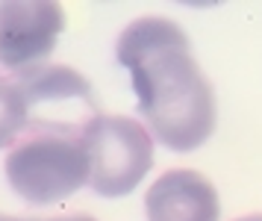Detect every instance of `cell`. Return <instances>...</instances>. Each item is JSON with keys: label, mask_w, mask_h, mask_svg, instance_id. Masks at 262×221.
<instances>
[{"label": "cell", "mask_w": 262, "mask_h": 221, "mask_svg": "<svg viewBox=\"0 0 262 221\" xmlns=\"http://www.w3.org/2000/svg\"><path fill=\"white\" fill-rule=\"evenodd\" d=\"M30 124V106L21 86L0 74V151L12 148Z\"/></svg>", "instance_id": "52a82bcc"}, {"label": "cell", "mask_w": 262, "mask_h": 221, "mask_svg": "<svg viewBox=\"0 0 262 221\" xmlns=\"http://www.w3.org/2000/svg\"><path fill=\"white\" fill-rule=\"evenodd\" d=\"M50 221H97V218H92V215H62V218H50Z\"/></svg>", "instance_id": "ba28073f"}, {"label": "cell", "mask_w": 262, "mask_h": 221, "mask_svg": "<svg viewBox=\"0 0 262 221\" xmlns=\"http://www.w3.org/2000/svg\"><path fill=\"white\" fill-rule=\"evenodd\" d=\"M118 65L127 68L154 142L177 153L209 142L218 106L209 80L191 56L189 35L171 18L144 15L118 35Z\"/></svg>", "instance_id": "6da1fadb"}, {"label": "cell", "mask_w": 262, "mask_h": 221, "mask_svg": "<svg viewBox=\"0 0 262 221\" xmlns=\"http://www.w3.org/2000/svg\"><path fill=\"white\" fill-rule=\"evenodd\" d=\"M238 221H262V215H245V218H238Z\"/></svg>", "instance_id": "30bf717a"}, {"label": "cell", "mask_w": 262, "mask_h": 221, "mask_svg": "<svg viewBox=\"0 0 262 221\" xmlns=\"http://www.w3.org/2000/svg\"><path fill=\"white\" fill-rule=\"evenodd\" d=\"M83 148L92 163L89 186L100 198H124L154 168V136L127 115H97L83 130Z\"/></svg>", "instance_id": "3957f363"}, {"label": "cell", "mask_w": 262, "mask_h": 221, "mask_svg": "<svg viewBox=\"0 0 262 221\" xmlns=\"http://www.w3.org/2000/svg\"><path fill=\"white\" fill-rule=\"evenodd\" d=\"M62 30H65V12L59 3L50 0L0 3V65L12 77L45 65Z\"/></svg>", "instance_id": "5b68a950"}, {"label": "cell", "mask_w": 262, "mask_h": 221, "mask_svg": "<svg viewBox=\"0 0 262 221\" xmlns=\"http://www.w3.org/2000/svg\"><path fill=\"white\" fill-rule=\"evenodd\" d=\"M80 136L27 130L6 153V180L15 195L33 207H50L89 186L92 163Z\"/></svg>", "instance_id": "7a4b0ae2"}, {"label": "cell", "mask_w": 262, "mask_h": 221, "mask_svg": "<svg viewBox=\"0 0 262 221\" xmlns=\"http://www.w3.org/2000/svg\"><path fill=\"white\" fill-rule=\"evenodd\" d=\"M147 221H218L221 200L215 186L191 168H171L144 195Z\"/></svg>", "instance_id": "8992f818"}, {"label": "cell", "mask_w": 262, "mask_h": 221, "mask_svg": "<svg viewBox=\"0 0 262 221\" xmlns=\"http://www.w3.org/2000/svg\"><path fill=\"white\" fill-rule=\"evenodd\" d=\"M30 106L27 130H53L80 136L92 118L100 115L92 83L68 65H36L12 77ZM24 130V133H27Z\"/></svg>", "instance_id": "277c9868"}, {"label": "cell", "mask_w": 262, "mask_h": 221, "mask_svg": "<svg viewBox=\"0 0 262 221\" xmlns=\"http://www.w3.org/2000/svg\"><path fill=\"white\" fill-rule=\"evenodd\" d=\"M0 221H30V218H15V215H3L0 212Z\"/></svg>", "instance_id": "9c48e42d"}]
</instances>
